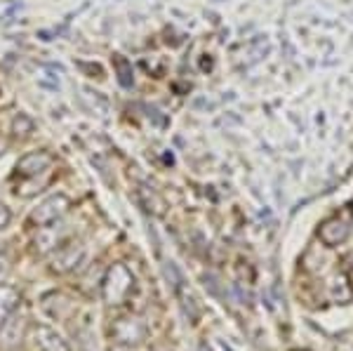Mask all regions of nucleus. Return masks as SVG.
Returning a JSON list of instances; mask_svg holds the SVG:
<instances>
[{"label":"nucleus","mask_w":353,"mask_h":351,"mask_svg":"<svg viewBox=\"0 0 353 351\" xmlns=\"http://www.w3.org/2000/svg\"><path fill=\"white\" fill-rule=\"evenodd\" d=\"M353 231V203L341 205L337 212H332L327 219H323L318 226V239L325 243L327 248H337L341 243L349 241Z\"/></svg>","instance_id":"1"},{"label":"nucleus","mask_w":353,"mask_h":351,"mask_svg":"<svg viewBox=\"0 0 353 351\" xmlns=\"http://www.w3.org/2000/svg\"><path fill=\"white\" fill-rule=\"evenodd\" d=\"M132 290H134L132 271L125 267L123 262H116L113 267H109L104 281H101V295H104V302L111 304V307H118V304H123L125 299L130 297Z\"/></svg>","instance_id":"2"},{"label":"nucleus","mask_w":353,"mask_h":351,"mask_svg":"<svg viewBox=\"0 0 353 351\" xmlns=\"http://www.w3.org/2000/svg\"><path fill=\"white\" fill-rule=\"evenodd\" d=\"M113 344H128V347H141L146 339V325L137 316H121L111 325Z\"/></svg>","instance_id":"3"},{"label":"nucleus","mask_w":353,"mask_h":351,"mask_svg":"<svg viewBox=\"0 0 353 351\" xmlns=\"http://www.w3.org/2000/svg\"><path fill=\"white\" fill-rule=\"evenodd\" d=\"M68 208H71V198L64 196V194H54V196L45 198L41 205L31 212V222L36 226H41V229H45V226H52L54 222H59V219L68 212Z\"/></svg>","instance_id":"4"},{"label":"nucleus","mask_w":353,"mask_h":351,"mask_svg":"<svg viewBox=\"0 0 353 351\" xmlns=\"http://www.w3.org/2000/svg\"><path fill=\"white\" fill-rule=\"evenodd\" d=\"M85 259V245L81 241H71L66 245H59L50 259V269L54 274H71L73 269L78 267Z\"/></svg>","instance_id":"5"},{"label":"nucleus","mask_w":353,"mask_h":351,"mask_svg":"<svg viewBox=\"0 0 353 351\" xmlns=\"http://www.w3.org/2000/svg\"><path fill=\"white\" fill-rule=\"evenodd\" d=\"M54 166V156L50 154V151H31V154L21 156L19 161H17V174L24 179H36L38 174H48L50 168Z\"/></svg>","instance_id":"6"},{"label":"nucleus","mask_w":353,"mask_h":351,"mask_svg":"<svg viewBox=\"0 0 353 351\" xmlns=\"http://www.w3.org/2000/svg\"><path fill=\"white\" fill-rule=\"evenodd\" d=\"M26 337V319L24 316H12L10 314L8 319H5V323L0 325V339H3L5 347H17V344H21V339Z\"/></svg>","instance_id":"7"},{"label":"nucleus","mask_w":353,"mask_h":351,"mask_svg":"<svg viewBox=\"0 0 353 351\" xmlns=\"http://www.w3.org/2000/svg\"><path fill=\"white\" fill-rule=\"evenodd\" d=\"M36 344L43 351H71V347L66 344V339L48 325L36 328Z\"/></svg>","instance_id":"8"},{"label":"nucleus","mask_w":353,"mask_h":351,"mask_svg":"<svg viewBox=\"0 0 353 351\" xmlns=\"http://www.w3.org/2000/svg\"><path fill=\"white\" fill-rule=\"evenodd\" d=\"M19 302H21L19 290H17L14 285H8V283H0V325L5 323V319H8L17 307H19Z\"/></svg>","instance_id":"9"},{"label":"nucleus","mask_w":353,"mask_h":351,"mask_svg":"<svg viewBox=\"0 0 353 351\" xmlns=\"http://www.w3.org/2000/svg\"><path fill=\"white\" fill-rule=\"evenodd\" d=\"M113 69L118 73V83L123 85L125 90H130L134 85V71H132V64L125 59L123 54H113Z\"/></svg>","instance_id":"10"},{"label":"nucleus","mask_w":353,"mask_h":351,"mask_svg":"<svg viewBox=\"0 0 353 351\" xmlns=\"http://www.w3.org/2000/svg\"><path fill=\"white\" fill-rule=\"evenodd\" d=\"M33 132H36V123H33V118L28 116V113L19 111L12 118V134L17 139H28Z\"/></svg>","instance_id":"11"},{"label":"nucleus","mask_w":353,"mask_h":351,"mask_svg":"<svg viewBox=\"0 0 353 351\" xmlns=\"http://www.w3.org/2000/svg\"><path fill=\"white\" fill-rule=\"evenodd\" d=\"M137 196H146V201H141V205H144L146 210H151L153 214L165 212V201L151 189V186H139V189H137Z\"/></svg>","instance_id":"12"},{"label":"nucleus","mask_w":353,"mask_h":351,"mask_svg":"<svg viewBox=\"0 0 353 351\" xmlns=\"http://www.w3.org/2000/svg\"><path fill=\"white\" fill-rule=\"evenodd\" d=\"M250 52H252V61H261L271 54V41L269 36H257L254 41H250Z\"/></svg>","instance_id":"13"},{"label":"nucleus","mask_w":353,"mask_h":351,"mask_svg":"<svg viewBox=\"0 0 353 351\" xmlns=\"http://www.w3.org/2000/svg\"><path fill=\"white\" fill-rule=\"evenodd\" d=\"M10 222H12V212H10V208L5 203H0V231L8 229Z\"/></svg>","instance_id":"14"},{"label":"nucleus","mask_w":353,"mask_h":351,"mask_svg":"<svg viewBox=\"0 0 353 351\" xmlns=\"http://www.w3.org/2000/svg\"><path fill=\"white\" fill-rule=\"evenodd\" d=\"M111 351H139V347H128V344H113Z\"/></svg>","instance_id":"15"},{"label":"nucleus","mask_w":353,"mask_h":351,"mask_svg":"<svg viewBox=\"0 0 353 351\" xmlns=\"http://www.w3.org/2000/svg\"><path fill=\"white\" fill-rule=\"evenodd\" d=\"M5 149H8V144H5V139H3V137H0V156H3V154H5Z\"/></svg>","instance_id":"16"},{"label":"nucleus","mask_w":353,"mask_h":351,"mask_svg":"<svg viewBox=\"0 0 353 351\" xmlns=\"http://www.w3.org/2000/svg\"><path fill=\"white\" fill-rule=\"evenodd\" d=\"M198 351H212V349H210V347H208V344H205V342H203V344H201V349H198Z\"/></svg>","instance_id":"17"}]
</instances>
